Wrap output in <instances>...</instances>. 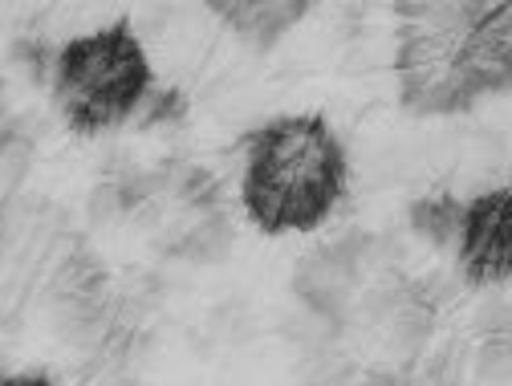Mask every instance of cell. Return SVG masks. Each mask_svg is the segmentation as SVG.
I'll return each mask as SVG.
<instances>
[{"mask_svg":"<svg viewBox=\"0 0 512 386\" xmlns=\"http://www.w3.org/2000/svg\"><path fill=\"white\" fill-rule=\"evenodd\" d=\"M346 183V147L322 114H281L248 139L240 196L248 220L269 236L322 228Z\"/></svg>","mask_w":512,"mask_h":386,"instance_id":"1","label":"cell"},{"mask_svg":"<svg viewBox=\"0 0 512 386\" xmlns=\"http://www.w3.org/2000/svg\"><path fill=\"white\" fill-rule=\"evenodd\" d=\"M395 78L399 102L419 118L468 114L480 90L468 70V29L476 0H407L395 5Z\"/></svg>","mask_w":512,"mask_h":386,"instance_id":"2","label":"cell"},{"mask_svg":"<svg viewBox=\"0 0 512 386\" xmlns=\"http://www.w3.org/2000/svg\"><path fill=\"white\" fill-rule=\"evenodd\" d=\"M53 90L66 122L98 135L126 122L151 98V61L126 21L74 37L53 57Z\"/></svg>","mask_w":512,"mask_h":386,"instance_id":"3","label":"cell"},{"mask_svg":"<svg viewBox=\"0 0 512 386\" xmlns=\"http://www.w3.org/2000/svg\"><path fill=\"white\" fill-rule=\"evenodd\" d=\"M370 244H374L370 236H346L313 248L293 273V289L301 305L326 321H346L358 293L370 281V261H374Z\"/></svg>","mask_w":512,"mask_h":386,"instance_id":"4","label":"cell"},{"mask_svg":"<svg viewBox=\"0 0 512 386\" xmlns=\"http://www.w3.org/2000/svg\"><path fill=\"white\" fill-rule=\"evenodd\" d=\"M456 261L464 281L476 289L512 281V183L488 187L464 204Z\"/></svg>","mask_w":512,"mask_h":386,"instance_id":"5","label":"cell"},{"mask_svg":"<svg viewBox=\"0 0 512 386\" xmlns=\"http://www.w3.org/2000/svg\"><path fill=\"white\" fill-rule=\"evenodd\" d=\"M468 70L480 98L512 94V5L476 0V21L468 29Z\"/></svg>","mask_w":512,"mask_h":386,"instance_id":"6","label":"cell"},{"mask_svg":"<svg viewBox=\"0 0 512 386\" xmlns=\"http://www.w3.org/2000/svg\"><path fill=\"white\" fill-rule=\"evenodd\" d=\"M212 13L228 21V29L256 53H269L309 13V5L305 0H216Z\"/></svg>","mask_w":512,"mask_h":386,"instance_id":"7","label":"cell"},{"mask_svg":"<svg viewBox=\"0 0 512 386\" xmlns=\"http://www.w3.org/2000/svg\"><path fill=\"white\" fill-rule=\"evenodd\" d=\"M464 204L468 200L452 196V191H431V196L411 204V228L427 244L456 252V240H460V228H464Z\"/></svg>","mask_w":512,"mask_h":386,"instance_id":"8","label":"cell"},{"mask_svg":"<svg viewBox=\"0 0 512 386\" xmlns=\"http://www.w3.org/2000/svg\"><path fill=\"white\" fill-rule=\"evenodd\" d=\"M143 106H147V110H143L147 122H171V118L183 114V94H179V90H163V94H151Z\"/></svg>","mask_w":512,"mask_h":386,"instance_id":"9","label":"cell"},{"mask_svg":"<svg viewBox=\"0 0 512 386\" xmlns=\"http://www.w3.org/2000/svg\"><path fill=\"white\" fill-rule=\"evenodd\" d=\"M0 386H53V382L41 374H9V378H0Z\"/></svg>","mask_w":512,"mask_h":386,"instance_id":"10","label":"cell"}]
</instances>
